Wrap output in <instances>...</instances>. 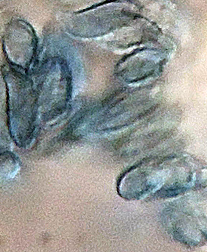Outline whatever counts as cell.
<instances>
[{
  "label": "cell",
  "instance_id": "6da1fadb",
  "mask_svg": "<svg viewBox=\"0 0 207 252\" xmlns=\"http://www.w3.org/2000/svg\"><path fill=\"white\" fill-rule=\"evenodd\" d=\"M2 74L8 95V115L13 133L26 135L32 123L33 92L32 83L25 71L4 65Z\"/></svg>",
  "mask_w": 207,
  "mask_h": 252
},
{
  "label": "cell",
  "instance_id": "7a4b0ae2",
  "mask_svg": "<svg viewBox=\"0 0 207 252\" xmlns=\"http://www.w3.org/2000/svg\"><path fill=\"white\" fill-rule=\"evenodd\" d=\"M2 47L9 64L26 72L36 50L35 32L23 21L11 22L4 32Z\"/></svg>",
  "mask_w": 207,
  "mask_h": 252
}]
</instances>
